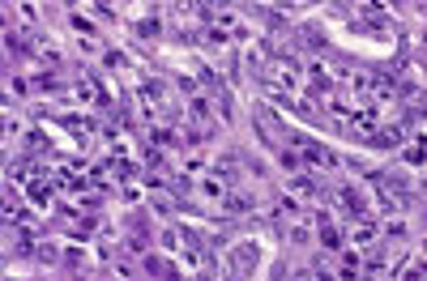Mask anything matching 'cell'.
Segmentation results:
<instances>
[{"label":"cell","instance_id":"7a4b0ae2","mask_svg":"<svg viewBox=\"0 0 427 281\" xmlns=\"http://www.w3.org/2000/svg\"><path fill=\"white\" fill-rule=\"evenodd\" d=\"M346 243H350L355 252H363V256H367L372 247H376V243H381V226H376V221H372V217H359V221H355V226L346 231Z\"/></svg>","mask_w":427,"mask_h":281},{"label":"cell","instance_id":"ba28073f","mask_svg":"<svg viewBox=\"0 0 427 281\" xmlns=\"http://www.w3.org/2000/svg\"><path fill=\"white\" fill-rule=\"evenodd\" d=\"M69 26H73L81 39H90V43H94V22H90L86 13H69Z\"/></svg>","mask_w":427,"mask_h":281},{"label":"cell","instance_id":"3957f363","mask_svg":"<svg viewBox=\"0 0 427 281\" xmlns=\"http://www.w3.org/2000/svg\"><path fill=\"white\" fill-rule=\"evenodd\" d=\"M291 145H299V153H303L312 166H338V153H334V149H325V145H316V141H299V137H295Z\"/></svg>","mask_w":427,"mask_h":281},{"label":"cell","instance_id":"9c48e42d","mask_svg":"<svg viewBox=\"0 0 427 281\" xmlns=\"http://www.w3.org/2000/svg\"><path fill=\"white\" fill-rule=\"evenodd\" d=\"M381 235H385V239H398V243H402V239H406V221H402V217H389L385 226H381Z\"/></svg>","mask_w":427,"mask_h":281},{"label":"cell","instance_id":"e0dca14e","mask_svg":"<svg viewBox=\"0 0 427 281\" xmlns=\"http://www.w3.org/2000/svg\"><path fill=\"white\" fill-rule=\"evenodd\" d=\"M423 55H427V34H423Z\"/></svg>","mask_w":427,"mask_h":281},{"label":"cell","instance_id":"5b68a950","mask_svg":"<svg viewBox=\"0 0 427 281\" xmlns=\"http://www.w3.org/2000/svg\"><path fill=\"white\" fill-rule=\"evenodd\" d=\"M308 77H312V85H316V90H325V94L334 90V69H329V64L312 60V64H308Z\"/></svg>","mask_w":427,"mask_h":281},{"label":"cell","instance_id":"ac0fdd59","mask_svg":"<svg viewBox=\"0 0 427 281\" xmlns=\"http://www.w3.org/2000/svg\"><path fill=\"white\" fill-rule=\"evenodd\" d=\"M419 13H423V18H427V5H419Z\"/></svg>","mask_w":427,"mask_h":281},{"label":"cell","instance_id":"9a60e30c","mask_svg":"<svg viewBox=\"0 0 427 281\" xmlns=\"http://www.w3.org/2000/svg\"><path fill=\"white\" fill-rule=\"evenodd\" d=\"M299 158H303V153H291V149H282V166H287V171H299Z\"/></svg>","mask_w":427,"mask_h":281},{"label":"cell","instance_id":"277c9868","mask_svg":"<svg viewBox=\"0 0 427 281\" xmlns=\"http://www.w3.org/2000/svg\"><path fill=\"white\" fill-rule=\"evenodd\" d=\"M287 239H291L295 247H308V243H312V221H308V213H299V217L287 221Z\"/></svg>","mask_w":427,"mask_h":281},{"label":"cell","instance_id":"8992f818","mask_svg":"<svg viewBox=\"0 0 427 281\" xmlns=\"http://www.w3.org/2000/svg\"><path fill=\"white\" fill-rule=\"evenodd\" d=\"M287 188H291V196H316L320 192L312 175H295V179H287Z\"/></svg>","mask_w":427,"mask_h":281},{"label":"cell","instance_id":"7c38bea8","mask_svg":"<svg viewBox=\"0 0 427 281\" xmlns=\"http://www.w3.org/2000/svg\"><path fill=\"white\" fill-rule=\"evenodd\" d=\"M184 171H188V175H201V171H205V158H201L197 149H188V153H184Z\"/></svg>","mask_w":427,"mask_h":281},{"label":"cell","instance_id":"2e32d148","mask_svg":"<svg viewBox=\"0 0 427 281\" xmlns=\"http://www.w3.org/2000/svg\"><path fill=\"white\" fill-rule=\"evenodd\" d=\"M9 90H13V94H26V90H30V85H26V81H22V77H9Z\"/></svg>","mask_w":427,"mask_h":281},{"label":"cell","instance_id":"30bf717a","mask_svg":"<svg viewBox=\"0 0 427 281\" xmlns=\"http://www.w3.org/2000/svg\"><path fill=\"white\" fill-rule=\"evenodd\" d=\"M103 64H107V69H112V73H120V69H129V55L112 47V51H103Z\"/></svg>","mask_w":427,"mask_h":281},{"label":"cell","instance_id":"6da1fadb","mask_svg":"<svg viewBox=\"0 0 427 281\" xmlns=\"http://www.w3.org/2000/svg\"><path fill=\"white\" fill-rule=\"evenodd\" d=\"M252 132H256L261 145H270V149H278V145L287 141V128H282V120H278V111H270V107H261L256 116H252Z\"/></svg>","mask_w":427,"mask_h":281},{"label":"cell","instance_id":"5bb4252c","mask_svg":"<svg viewBox=\"0 0 427 281\" xmlns=\"http://www.w3.org/2000/svg\"><path fill=\"white\" fill-rule=\"evenodd\" d=\"M402 281H427V273H423V264H410V268L402 273Z\"/></svg>","mask_w":427,"mask_h":281},{"label":"cell","instance_id":"8fae6325","mask_svg":"<svg viewBox=\"0 0 427 281\" xmlns=\"http://www.w3.org/2000/svg\"><path fill=\"white\" fill-rule=\"evenodd\" d=\"M410 145L414 149H406V162H427V137H414Z\"/></svg>","mask_w":427,"mask_h":281},{"label":"cell","instance_id":"4fadbf2b","mask_svg":"<svg viewBox=\"0 0 427 281\" xmlns=\"http://www.w3.org/2000/svg\"><path fill=\"white\" fill-rule=\"evenodd\" d=\"M137 34H141V39H154V34H158V18H141V22H137Z\"/></svg>","mask_w":427,"mask_h":281},{"label":"cell","instance_id":"d6986e66","mask_svg":"<svg viewBox=\"0 0 427 281\" xmlns=\"http://www.w3.org/2000/svg\"><path fill=\"white\" fill-rule=\"evenodd\" d=\"M299 281H312V277H299Z\"/></svg>","mask_w":427,"mask_h":281},{"label":"cell","instance_id":"52a82bcc","mask_svg":"<svg viewBox=\"0 0 427 281\" xmlns=\"http://www.w3.org/2000/svg\"><path fill=\"white\" fill-rule=\"evenodd\" d=\"M158 243H163V252H184V235L176 226H167L163 235H158Z\"/></svg>","mask_w":427,"mask_h":281}]
</instances>
